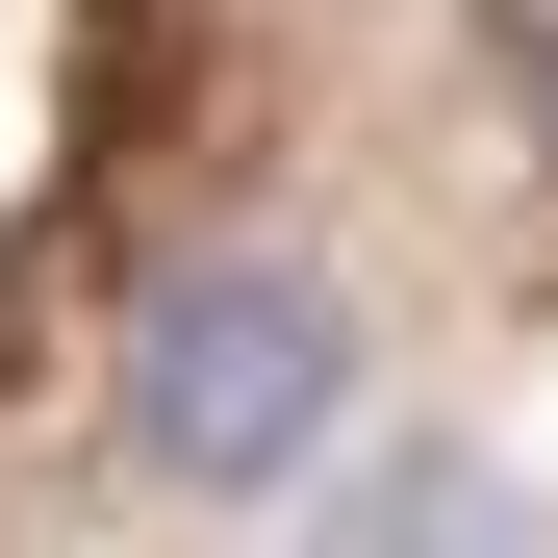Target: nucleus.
I'll return each instance as SVG.
<instances>
[{
	"instance_id": "1",
	"label": "nucleus",
	"mask_w": 558,
	"mask_h": 558,
	"mask_svg": "<svg viewBox=\"0 0 558 558\" xmlns=\"http://www.w3.org/2000/svg\"><path fill=\"white\" fill-rule=\"evenodd\" d=\"M355 381H381V330H355V279L330 254H178L153 305H128V355H102V432L153 457L178 508H279L305 457L355 432Z\"/></svg>"
}]
</instances>
